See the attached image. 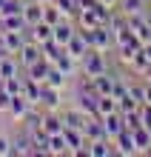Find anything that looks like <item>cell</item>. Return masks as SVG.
Returning <instances> with one entry per match:
<instances>
[{
	"label": "cell",
	"mask_w": 151,
	"mask_h": 157,
	"mask_svg": "<svg viewBox=\"0 0 151 157\" xmlns=\"http://www.w3.org/2000/svg\"><path fill=\"white\" fill-rule=\"evenodd\" d=\"M20 123H23L26 132H34V128H40V126H43V109H40V106H32Z\"/></svg>",
	"instance_id": "22"
},
{
	"label": "cell",
	"mask_w": 151,
	"mask_h": 157,
	"mask_svg": "<svg viewBox=\"0 0 151 157\" xmlns=\"http://www.w3.org/2000/svg\"><path fill=\"white\" fill-rule=\"evenodd\" d=\"M94 26H103L97 17V9H80L77 14V29H94Z\"/></svg>",
	"instance_id": "23"
},
{
	"label": "cell",
	"mask_w": 151,
	"mask_h": 157,
	"mask_svg": "<svg viewBox=\"0 0 151 157\" xmlns=\"http://www.w3.org/2000/svg\"><path fill=\"white\" fill-rule=\"evenodd\" d=\"M23 12V0H6L3 6H0V17L6 14H20Z\"/></svg>",
	"instance_id": "33"
},
{
	"label": "cell",
	"mask_w": 151,
	"mask_h": 157,
	"mask_svg": "<svg viewBox=\"0 0 151 157\" xmlns=\"http://www.w3.org/2000/svg\"><path fill=\"white\" fill-rule=\"evenodd\" d=\"M29 26H26L23 14H6L0 17V32H26Z\"/></svg>",
	"instance_id": "19"
},
{
	"label": "cell",
	"mask_w": 151,
	"mask_h": 157,
	"mask_svg": "<svg viewBox=\"0 0 151 157\" xmlns=\"http://www.w3.org/2000/svg\"><path fill=\"white\" fill-rule=\"evenodd\" d=\"M9 103H12V94H9L6 89H0V114L9 112Z\"/></svg>",
	"instance_id": "34"
},
{
	"label": "cell",
	"mask_w": 151,
	"mask_h": 157,
	"mask_svg": "<svg viewBox=\"0 0 151 157\" xmlns=\"http://www.w3.org/2000/svg\"><path fill=\"white\" fill-rule=\"evenodd\" d=\"M54 6L63 12V17H69V20H77L80 14V3L77 0H54Z\"/></svg>",
	"instance_id": "28"
},
{
	"label": "cell",
	"mask_w": 151,
	"mask_h": 157,
	"mask_svg": "<svg viewBox=\"0 0 151 157\" xmlns=\"http://www.w3.org/2000/svg\"><path fill=\"white\" fill-rule=\"evenodd\" d=\"M80 71H83V77L106 75V71H108V60H106V54L97 52V49H89V52H86V57L80 60Z\"/></svg>",
	"instance_id": "1"
},
{
	"label": "cell",
	"mask_w": 151,
	"mask_h": 157,
	"mask_svg": "<svg viewBox=\"0 0 151 157\" xmlns=\"http://www.w3.org/2000/svg\"><path fill=\"white\" fill-rule=\"evenodd\" d=\"M114 146H117V154H126V157L140 154L137 143H134V132H128V128H123V132L114 137Z\"/></svg>",
	"instance_id": "4"
},
{
	"label": "cell",
	"mask_w": 151,
	"mask_h": 157,
	"mask_svg": "<svg viewBox=\"0 0 151 157\" xmlns=\"http://www.w3.org/2000/svg\"><path fill=\"white\" fill-rule=\"evenodd\" d=\"M26 34H29V40H34V43H46V40H51V34H54V26H49L46 20H40V23H34V26H29L26 29Z\"/></svg>",
	"instance_id": "10"
},
{
	"label": "cell",
	"mask_w": 151,
	"mask_h": 157,
	"mask_svg": "<svg viewBox=\"0 0 151 157\" xmlns=\"http://www.w3.org/2000/svg\"><path fill=\"white\" fill-rule=\"evenodd\" d=\"M12 154H32V134L26 132V134H17L12 137Z\"/></svg>",
	"instance_id": "26"
},
{
	"label": "cell",
	"mask_w": 151,
	"mask_h": 157,
	"mask_svg": "<svg viewBox=\"0 0 151 157\" xmlns=\"http://www.w3.org/2000/svg\"><path fill=\"white\" fill-rule=\"evenodd\" d=\"M97 3H108V6H114V3H117V0H97Z\"/></svg>",
	"instance_id": "40"
},
{
	"label": "cell",
	"mask_w": 151,
	"mask_h": 157,
	"mask_svg": "<svg viewBox=\"0 0 151 157\" xmlns=\"http://www.w3.org/2000/svg\"><path fill=\"white\" fill-rule=\"evenodd\" d=\"M23 3H26V0H23Z\"/></svg>",
	"instance_id": "46"
},
{
	"label": "cell",
	"mask_w": 151,
	"mask_h": 157,
	"mask_svg": "<svg viewBox=\"0 0 151 157\" xmlns=\"http://www.w3.org/2000/svg\"><path fill=\"white\" fill-rule=\"evenodd\" d=\"M37 106H40L43 112H60V106H63V89L43 83V86H40V103H37Z\"/></svg>",
	"instance_id": "2"
},
{
	"label": "cell",
	"mask_w": 151,
	"mask_h": 157,
	"mask_svg": "<svg viewBox=\"0 0 151 157\" xmlns=\"http://www.w3.org/2000/svg\"><path fill=\"white\" fill-rule=\"evenodd\" d=\"M40 86L43 83H37V80H32V77H23V97L29 100V103H40Z\"/></svg>",
	"instance_id": "25"
},
{
	"label": "cell",
	"mask_w": 151,
	"mask_h": 157,
	"mask_svg": "<svg viewBox=\"0 0 151 157\" xmlns=\"http://www.w3.org/2000/svg\"><path fill=\"white\" fill-rule=\"evenodd\" d=\"M66 80H69V77H66V75H63V71H60L57 66H51L43 83H49V86H57V89H63V86H66Z\"/></svg>",
	"instance_id": "32"
},
{
	"label": "cell",
	"mask_w": 151,
	"mask_h": 157,
	"mask_svg": "<svg viewBox=\"0 0 151 157\" xmlns=\"http://www.w3.org/2000/svg\"><path fill=\"white\" fill-rule=\"evenodd\" d=\"M0 89H3V77H0Z\"/></svg>",
	"instance_id": "43"
},
{
	"label": "cell",
	"mask_w": 151,
	"mask_h": 157,
	"mask_svg": "<svg viewBox=\"0 0 151 157\" xmlns=\"http://www.w3.org/2000/svg\"><path fill=\"white\" fill-rule=\"evenodd\" d=\"M143 17H145V23H148V26H151V6H148V9H145V14H143Z\"/></svg>",
	"instance_id": "38"
},
{
	"label": "cell",
	"mask_w": 151,
	"mask_h": 157,
	"mask_svg": "<svg viewBox=\"0 0 151 157\" xmlns=\"http://www.w3.org/2000/svg\"><path fill=\"white\" fill-rule=\"evenodd\" d=\"M140 46L137 40H126V43H117V60L123 63V66H134L137 54H140Z\"/></svg>",
	"instance_id": "5"
},
{
	"label": "cell",
	"mask_w": 151,
	"mask_h": 157,
	"mask_svg": "<svg viewBox=\"0 0 151 157\" xmlns=\"http://www.w3.org/2000/svg\"><path fill=\"white\" fill-rule=\"evenodd\" d=\"M63 54V46L57 43V40H46L43 43V60H49V63H54Z\"/></svg>",
	"instance_id": "31"
},
{
	"label": "cell",
	"mask_w": 151,
	"mask_h": 157,
	"mask_svg": "<svg viewBox=\"0 0 151 157\" xmlns=\"http://www.w3.org/2000/svg\"><path fill=\"white\" fill-rule=\"evenodd\" d=\"M74 34H77V26H74L69 17H66V20H60L57 26H54V34H51V40H57L63 49H66V43H69Z\"/></svg>",
	"instance_id": "8"
},
{
	"label": "cell",
	"mask_w": 151,
	"mask_h": 157,
	"mask_svg": "<svg viewBox=\"0 0 151 157\" xmlns=\"http://www.w3.org/2000/svg\"><path fill=\"white\" fill-rule=\"evenodd\" d=\"M49 69H51V63L40 57L37 63H32V66L26 69L23 75H26V77H32V80H37V83H43V80H46V75H49Z\"/></svg>",
	"instance_id": "21"
},
{
	"label": "cell",
	"mask_w": 151,
	"mask_h": 157,
	"mask_svg": "<svg viewBox=\"0 0 151 157\" xmlns=\"http://www.w3.org/2000/svg\"><path fill=\"white\" fill-rule=\"evenodd\" d=\"M51 66H57V69L63 71L66 77H74V75H77V71H80V60H74L71 54H69V52L63 49V54H60V57H57V60L51 63Z\"/></svg>",
	"instance_id": "13"
},
{
	"label": "cell",
	"mask_w": 151,
	"mask_h": 157,
	"mask_svg": "<svg viewBox=\"0 0 151 157\" xmlns=\"http://www.w3.org/2000/svg\"><path fill=\"white\" fill-rule=\"evenodd\" d=\"M43 20L49 23V26H57L60 20H66V17H63V12L54 3H43Z\"/></svg>",
	"instance_id": "29"
},
{
	"label": "cell",
	"mask_w": 151,
	"mask_h": 157,
	"mask_svg": "<svg viewBox=\"0 0 151 157\" xmlns=\"http://www.w3.org/2000/svg\"><path fill=\"white\" fill-rule=\"evenodd\" d=\"M151 3L148 0H120V12L126 17H134V14H145V9Z\"/></svg>",
	"instance_id": "20"
},
{
	"label": "cell",
	"mask_w": 151,
	"mask_h": 157,
	"mask_svg": "<svg viewBox=\"0 0 151 157\" xmlns=\"http://www.w3.org/2000/svg\"><path fill=\"white\" fill-rule=\"evenodd\" d=\"M32 106H34V103H29V100H26L23 94H14V97H12V103H9V112H6V114L12 117L14 123H20V120L26 117V112H29Z\"/></svg>",
	"instance_id": "9"
},
{
	"label": "cell",
	"mask_w": 151,
	"mask_h": 157,
	"mask_svg": "<svg viewBox=\"0 0 151 157\" xmlns=\"http://www.w3.org/2000/svg\"><path fill=\"white\" fill-rule=\"evenodd\" d=\"M6 54H9V52L3 49V46H0V60H3V57H6Z\"/></svg>",
	"instance_id": "41"
},
{
	"label": "cell",
	"mask_w": 151,
	"mask_h": 157,
	"mask_svg": "<svg viewBox=\"0 0 151 157\" xmlns=\"http://www.w3.org/2000/svg\"><path fill=\"white\" fill-rule=\"evenodd\" d=\"M40 128H43L49 137H51V134H60L63 128H66V120H63L60 112H43V126H40Z\"/></svg>",
	"instance_id": "7"
},
{
	"label": "cell",
	"mask_w": 151,
	"mask_h": 157,
	"mask_svg": "<svg viewBox=\"0 0 151 157\" xmlns=\"http://www.w3.org/2000/svg\"><path fill=\"white\" fill-rule=\"evenodd\" d=\"M26 40H29V34H26V32H0V46H3L9 54H17Z\"/></svg>",
	"instance_id": "6"
},
{
	"label": "cell",
	"mask_w": 151,
	"mask_h": 157,
	"mask_svg": "<svg viewBox=\"0 0 151 157\" xmlns=\"http://www.w3.org/2000/svg\"><path fill=\"white\" fill-rule=\"evenodd\" d=\"M148 3H151V0H148Z\"/></svg>",
	"instance_id": "45"
},
{
	"label": "cell",
	"mask_w": 151,
	"mask_h": 157,
	"mask_svg": "<svg viewBox=\"0 0 151 157\" xmlns=\"http://www.w3.org/2000/svg\"><path fill=\"white\" fill-rule=\"evenodd\" d=\"M143 77H145V80H151V63H148V69L143 71Z\"/></svg>",
	"instance_id": "39"
},
{
	"label": "cell",
	"mask_w": 151,
	"mask_h": 157,
	"mask_svg": "<svg viewBox=\"0 0 151 157\" xmlns=\"http://www.w3.org/2000/svg\"><path fill=\"white\" fill-rule=\"evenodd\" d=\"M134 143H137L140 154H151V132H148V126L134 128Z\"/></svg>",
	"instance_id": "24"
},
{
	"label": "cell",
	"mask_w": 151,
	"mask_h": 157,
	"mask_svg": "<svg viewBox=\"0 0 151 157\" xmlns=\"http://www.w3.org/2000/svg\"><path fill=\"white\" fill-rule=\"evenodd\" d=\"M89 49H91V46H89V40L83 37L80 32L74 34V37H71L69 43H66V52H69V54H71L74 60H83V57H86V52H89Z\"/></svg>",
	"instance_id": "12"
},
{
	"label": "cell",
	"mask_w": 151,
	"mask_h": 157,
	"mask_svg": "<svg viewBox=\"0 0 151 157\" xmlns=\"http://www.w3.org/2000/svg\"><path fill=\"white\" fill-rule=\"evenodd\" d=\"M49 154H63V157H66V154H71V149H69V143H66L63 132L49 137Z\"/></svg>",
	"instance_id": "27"
},
{
	"label": "cell",
	"mask_w": 151,
	"mask_h": 157,
	"mask_svg": "<svg viewBox=\"0 0 151 157\" xmlns=\"http://www.w3.org/2000/svg\"><path fill=\"white\" fill-rule=\"evenodd\" d=\"M43 57V46L40 43H34V40H26L23 46H20V52H17V60H20V66H23V71L32 66V63H37Z\"/></svg>",
	"instance_id": "3"
},
{
	"label": "cell",
	"mask_w": 151,
	"mask_h": 157,
	"mask_svg": "<svg viewBox=\"0 0 151 157\" xmlns=\"http://www.w3.org/2000/svg\"><path fill=\"white\" fill-rule=\"evenodd\" d=\"M37 3H54V0H37Z\"/></svg>",
	"instance_id": "42"
},
{
	"label": "cell",
	"mask_w": 151,
	"mask_h": 157,
	"mask_svg": "<svg viewBox=\"0 0 151 157\" xmlns=\"http://www.w3.org/2000/svg\"><path fill=\"white\" fill-rule=\"evenodd\" d=\"M140 52H143V57L151 63V40H148V43H143V49H140Z\"/></svg>",
	"instance_id": "37"
},
{
	"label": "cell",
	"mask_w": 151,
	"mask_h": 157,
	"mask_svg": "<svg viewBox=\"0 0 151 157\" xmlns=\"http://www.w3.org/2000/svg\"><path fill=\"white\" fill-rule=\"evenodd\" d=\"M100 120H103V128H106V137H108V140H114L123 128H126V123H123V114H120V112L106 114V117H100Z\"/></svg>",
	"instance_id": "11"
},
{
	"label": "cell",
	"mask_w": 151,
	"mask_h": 157,
	"mask_svg": "<svg viewBox=\"0 0 151 157\" xmlns=\"http://www.w3.org/2000/svg\"><path fill=\"white\" fill-rule=\"evenodd\" d=\"M123 114V123H126L128 132H134V128L143 126V114H140V109H131V112H120Z\"/></svg>",
	"instance_id": "30"
},
{
	"label": "cell",
	"mask_w": 151,
	"mask_h": 157,
	"mask_svg": "<svg viewBox=\"0 0 151 157\" xmlns=\"http://www.w3.org/2000/svg\"><path fill=\"white\" fill-rule=\"evenodd\" d=\"M20 14H23L26 26H34V23H40V20H43V3H37V0H26Z\"/></svg>",
	"instance_id": "14"
},
{
	"label": "cell",
	"mask_w": 151,
	"mask_h": 157,
	"mask_svg": "<svg viewBox=\"0 0 151 157\" xmlns=\"http://www.w3.org/2000/svg\"><path fill=\"white\" fill-rule=\"evenodd\" d=\"M114 80H117V75L106 71V75L91 77V86H94V91H97V94H111V89H114Z\"/></svg>",
	"instance_id": "18"
},
{
	"label": "cell",
	"mask_w": 151,
	"mask_h": 157,
	"mask_svg": "<svg viewBox=\"0 0 151 157\" xmlns=\"http://www.w3.org/2000/svg\"><path fill=\"white\" fill-rule=\"evenodd\" d=\"M6 154H12V137L0 134V157H6Z\"/></svg>",
	"instance_id": "35"
},
{
	"label": "cell",
	"mask_w": 151,
	"mask_h": 157,
	"mask_svg": "<svg viewBox=\"0 0 151 157\" xmlns=\"http://www.w3.org/2000/svg\"><path fill=\"white\" fill-rule=\"evenodd\" d=\"M143 103H148V106H151V80H145V83H143Z\"/></svg>",
	"instance_id": "36"
},
{
	"label": "cell",
	"mask_w": 151,
	"mask_h": 157,
	"mask_svg": "<svg viewBox=\"0 0 151 157\" xmlns=\"http://www.w3.org/2000/svg\"><path fill=\"white\" fill-rule=\"evenodd\" d=\"M20 71H23V66H20V60H17V54H6V57L0 60V77L3 80L17 77Z\"/></svg>",
	"instance_id": "15"
},
{
	"label": "cell",
	"mask_w": 151,
	"mask_h": 157,
	"mask_svg": "<svg viewBox=\"0 0 151 157\" xmlns=\"http://www.w3.org/2000/svg\"><path fill=\"white\" fill-rule=\"evenodd\" d=\"M63 120H66V126H71V128H86L89 114L74 106V109H66V112H63Z\"/></svg>",
	"instance_id": "17"
},
{
	"label": "cell",
	"mask_w": 151,
	"mask_h": 157,
	"mask_svg": "<svg viewBox=\"0 0 151 157\" xmlns=\"http://www.w3.org/2000/svg\"><path fill=\"white\" fill-rule=\"evenodd\" d=\"M3 3H6V0H0V6H3Z\"/></svg>",
	"instance_id": "44"
},
{
	"label": "cell",
	"mask_w": 151,
	"mask_h": 157,
	"mask_svg": "<svg viewBox=\"0 0 151 157\" xmlns=\"http://www.w3.org/2000/svg\"><path fill=\"white\" fill-rule=\"evenodd\" d=\"M114 154H117L114 140H94V143H89V157H114Z\"/></svg>",
	"instance_id": "16"
}]
</instances>
